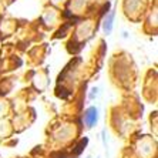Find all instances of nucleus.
<instances>
[{
  "mask_svg": "<svg viewBox=\"0 0 158 158\" xmlns=\"http://www.w3.org/2000/svg\"><path fill=\"white\" fill-rule=\"evenodd\" d=\"M97 118H98V111L96 107H88L84 113V124L88 128H91L93 125H96Z\"/></svg>",
  "mask_w": 158,
  "mask_h": 158,
  "instance_id": "f257e3e1",
  "label": "nucleus"
},
{
  "mask_svg": "<svg viewBox=\"0 0 158 158\" xmlns=\"http://www.w3.org/2000/svg\"><path fill=\"white\" fill-rule=\"evenodd\" d=\"M113 20H114V11H110V15L104 19V24H103V29H104V31H106V34L111 33V29H113Z\"/></svg>",
  "mask_w": 158,
  "mask_h": 158,
  "instance_id": "f03ea898",
  "label": "nucleus"
},
{
  "mask_svg": "<svg viewBox=\"0 0 158 158\" xmlns=\"http://www.w3.org/2000/svg\"><path fill=\"white\" fill-rule=\"evenodd\" d=\"M87 138H83V140H81L80 141V143H78L77 144V147H76V150H74L73 151V152H74V154H81V152H83V150H84V147H85V144H87Z\"/></svg>",
  "mask_w": 158,
  "mask_h": 158,
  "instance_id": "7ed1b4c3",
  "label": "nucleus"
}]
</instances>
